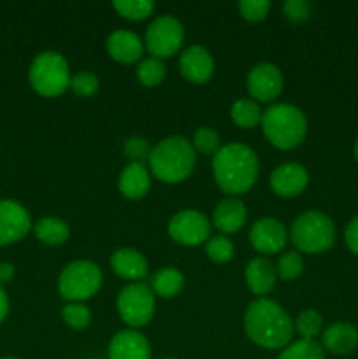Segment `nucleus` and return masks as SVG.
Masks as SVG:
<instances>
[{
  "instance_id": "nucleus-25",
  "label": "nucleus",
  "mask_w": 358,
  "mask_h": 359,
  "mask_svg": "<svg viewBox=\"0 0 358 359\" xmlns=\"http://www.w3.org/2000/svg\"><path fill=\"white\" fill-rule=\"evenodd\" d=\"M230 118L239 128H255L262 123L263 112L258 102L251 98H241L230 109Z\"/></svg>"
},
{
  "instance_id": "nucleus-26",
  "label": "nucleus",
  "mask_w": 358,
  "mask_h": 359,
  "mask_svg": "<svg viewBox=\"0 0 358 359\" xmlns=\"http://www.w3.org/2000/svg\"><path fill=\"white\" fill-rule=\"evenodd\" d=\"M116 13L130 21H142L151 16L154 11V4L150 0H116L112 2Z\"/></svg>"
},
{
  "instance_id": "nucleus-2",
  "label": "nucleus",
  "mask_w": 358,
  "mask_h": 359,
  "mask_svg": "<svg viewBox=\"0 0 358 359\" xmlns=\"http://www.w3.org/2000/svg\"><path fill=\"white\" fill-rule=\"evenodd\" d=\"M248 339L263 349H284L293 337V321L281 305L269 298L253 302L244 314Z\"/></svg>"
},
{
  "instance_id": "nucleus-7",
  "label": "nucleus",
  "mask_w": 358,
  "mask_h": 359,
  "mask_svg": "<svg viewBox=\"0 0 358 359\" xmlns=\"http://www.w3.org/2000/svg\"><path fill=\"white\" fill-rule=\"evenodd\" d=\"M102 280L104 277L97 263L77 259L62 270L58 277V291L63 300L70 304H83L98 293Z\"/></svg>"
},
{
  "instance_id": "nucleus-36",
  "label": "nucleus",
  "mask_w": 358,
  "mask_h": 359,
  "mask_svg": "<svg viewBox=\"0 0 358 359\" xmlns=\"http://www.w3.org/2000/svg\"><path fill=\"white\" fill-rule=\"evenodd\" d=\"M284 16L290 21H295V23H300V21H305L311 14V6L304 0H286L283 6Z\"/></svg>"
},
{
  "instance_id": "nucleus-5",
  "label": "nucleus",
  "mask_w": 358,
  "mask_h": 359,
  "mask_svg": "<svg viewBox=\"0 0 358 359\" xmlns=\"http://www.w3.org/2000/svg\"><path fill=\"white\" fill-rule=\"evenodd\" d=\"M290 238L295 249L307 255L329 251L336 242V224L319 210H307L293 221Z\"/></svg>"
},
{
  "instance_id": "nucleus-12",
  "label": "nucleus",
  "mask_w": 358,
  "mask_h": 359,
  "mask_svg": "<svg viewBox=\"0 0 358 359\" xmlns=\"http://www.w3.org/2000/svg\"><path fill=\"white\" fill-rule=\"evenodd\" d=\"M32 217L21 203L14 200H0V248L25 238L32 230Z\"/></svg>"
},
{
  "instance_id": "nucleus-42",
  "label": "nucleus",
  "mask_w": 358,
  "mask_h": 359,
  "mask_svg": "<svg viewBox=\"0 0 358 359\" xmlns=\"http://www.w3.org/2000/svg\"><path fill=\"white\" fill-rule=\"evenodd\" d=\"M2 359H20V358H11V356H9V358H2Z\"/></svg>"
},
{
  "instance_id": "nucleus-28",
  "label": "nucleus",
  "mask_w": 358,
  "mask_h": 359,
  "mask_svg": "<svg viewBox=\"0 0 358 359\" xmlns=\"http://www.w3.org/2000/svg\"><path fill=\"white\" fill-rule=\"evenodd\" d=\"M277 359H325V351L314 340H298L281 351Z\"/></svg>"
},
{
  "instance_id": "nucleus-4",
  "label": "nucleus",
  "mask_w": 358,
  "mask_h": 359,
  "mask_svg": "<svg viewBox=\"0 0 358 359\" xmlns=\"http://www.w3.org/2000/svg\"><path fill=\"white\" fill-rule=\"evenodd\" d=\"M262 130L265 139L277 149H293L307 133V119L304 112L291 104H274L263 111Z\"/></svg>"
},
{
  "instance_id": "nucleus-16",
  "label": "nucleus",
  "mask_w": 358,
  "mask_h": 359,
  "mask_svg": "<svg viewBox=\"0 0 358 359\" xmlns=\"http://www.w3.org/2000/svg\"><path fill=\"white\" fill-rule=\"evenodd\" d=\"M109 359H151L150 340L137 330H121L109 342Z\"/></svg>"
},
{
  "instance_id": "nucleus-17",
  "label": "nucleus",
  "mask_w": 358,
  "mask_h": 359,
  "mask_svg": "<svg viewBox=\"0 0 358 359\" xmlns=\"http://www.w3.org/2000/svg\"><path fill=\"white\" fill-rule=\"evenodd\" d=\"M248 219V209H246L244 202L235 196L225 198L214 207L213 210V224L216 230L221 233L230 235L241 230Z\"/></svg>"
},
{
  "instance_id": "nucleus-22",
  "label": "nucleus",
  "mask_w": 358,
  "mask_h": 359,
  "mask_svg": "<svg viewBox=\"0 0 358 359\" xmlns=\"http://www.w3.org/2000/svg\"><path fill=\"white\" fill-rule=\"evenodd\" d=\"M321 347L333 354H350L358 347V330L351 323H333L323 332Z\"/></svg>"
},
{
  "instance_id": "nucleus-32",
  "label": "nucleus",
  "mask_w": 358,
  "mask_h": 359,
  "mask_svg": "<svg viewBox=\"0 0 358 359\" xmlns=\"http://www.w3.org/2000/svg\"><path fill=\"white\" fill-rule=\"evenodd\" d=\"M192 144L193 149L202 154H211V156H214L221 147L220 135L211 126H200V128H197V132L193 133Z\"/></svg>"
},
{
  "instance_id": "nucleus-1",
  "label": "nucleus",
  "mask_w": 358,
  "mask_h": 359,
  "mask_svg": "<svg viewBox=\"0 0 358 359\" xmlns=\"http://www.w3.org/2000/svg\"><path fill=\"white\" fill-rule=\"evenodd\" d=\"M260 163L255 151L246 144H227L213 156V175L216 186L232 196L244 195L258 179Z\"/></svg>"
},
{
  "instance_id": "nucleus-43",
  "label": "nucleus",
  "mask_w": 358,
  "mask_h": 359,
  "mask_svg": "<svg viewBox=\"0 0 358 359\" xmlns=\"http://www.w3.org/2000/svg\"><path fill=\"white\" fill-rule=\"evenodd\" d=\"M165 359H174V358H165Z\"/></svg>"
},
{
  "instance_id": "nucleus-18",
  "label": "nucleus",
  "mask_w": 358,
  "mask_h": 359,
  "mask_svg": "<svg viewBox=\"0 0 358 359\" xmlns=\"http://www.w3.org/2000/svg\"><path fill=\"white\" fill-rule=\"evenodd\" d=\"M277 273L276 266L269 262L263 256L258 258H253L251 262L246 265L244 270V280L248 290L251 291L255 297L265 298V294H269L272 291L274 284H276Z\"/></svg>"
},
{
  "instance_id": "nucleus-31",
  "label": "nucleus",
  "mask_w": 358,
  "mask_h": 359,
  "mask_svg": "<svg viewBox=\"0 0 358 359\" xmlns=\"http://www.w3.org/2000/svg\"><path fill=\"white\" fill-rule=\"evenodd\" d=\"M235 248L232 244V241L225 235H216V237H211L206 242V255L207 258L213 259L214 263H228L234 258Z\"/></svg>"
},
{
  "instance_id": "nucleus-13",
  "label": "nucleus",
  "mask_w": 358,
  "mask_h": 359,
  "mask_svg": "<svg viewBox=\"0 0 358 359\" xmlns=\"http://www.w3.org/2000/svg\"><path fill=\"white\" fill-rule=\"evenodd\" d=\"M249 242L262 255H277L288 242V231L279 219L262 217L249 230Z\"/></svg>"
},
{
  "instance_id": "nucleus-20",
  "label": "nucleus",
  "mask_w": 358,
  "mask_h": 359,
  "mask_svg": "<svg viewBox=\"0 0 358 359\" xmlns=\"http://www.w3.org/2000/svg\"><path fill=\"white\" fill-rule=\"evenodd\" d=\"M111 269L125 280H140L147 276V262L142 252L132 248L116 249L111 255Z\"/></svg>"
},
{
  "instance_id": "nucleus-37",
  "label": "nucleus",
  "mask_w": 358,
  "mask_h": 359,
  "mask_svg": "<svg viewBox=\"0 0 358 359\" xmlns=\"http://www.w3.org/2000/svg\"><path fill=\"white\" fill-rule=\"evenodd\" d=\"M125 153L126 156L132 158L133 161L140 163V160H142L144 156L150 158L151 149L147 147V142L144 139H130L128 142L125 144Z\"/></svg>"
},
{
  "instance_id": "nucleus-15",
  "label": "nucleus",
  "mask_w": 358,
  "mask_h": 359,
  "mask_svg": "<svg viewBox=\"0 0 358 359\" xmlns=\"http://www.w3.org/2000/svg\"><path fill=\"white\" fill-rule=\"evenodd\" d=\"M179 70L190 83L204 84L213 77L214 60L202 46H190L179 56Z\"/></svg>"
},
{
  "instance_id": "nucleus-41",
  "label": "nucleus",
  "mask_w": 358,
  "mask_h": 359,
  "mask_svg": "<svg viewBox=\"0 0 358 359\" xmlns=\"http://www.w3.org/2000/svg\"><path fill=\"white\" fill-rule=\"evenodd\" d=\"M354 158H357V161H358V139H357V142H354Z\"/></svg>"
},
{
  "instance_id": "nucleus-19",
  "label": "nucleus",
  "mask_w": 358,
  "mask_h": 359,
  "mask_svg": "<svg viewBox=\"0 0 358 359\" xmlns=\"http://www.w3.org/2000/svg\"><path fill=\"white\" fill-rule=\"evenodd\" d=\"M109 56L118 63H133L140 60L144 51V42L137 34L130 30L112 32L105 42Z\"/></svg>"
},
{
  "instance_id": "nucleus-6",
  "label": "nucleus",
  "mask_w": 358,
  "mask_h": 359,
  "mask_svg": "<svg viewBox=\"0 0 358 359\" xmlns=\"http://www.w3.org/2000/svg\"><path fill=\"white\" fill-rule=\"evenodd\" d=\"M28 79L41 97H60L70 88L69 63L60 53L42 51L32 62Z\"/></svg>"
},
{
  "instance_id": "nucleus-3",
  "label": "nucleus",
  "mask_w": 358,
  "mask_h": 359,
  "mask_svg": "<svg viewBox=\"0 0 358 359\" xmlns=\"http://www.w3.org/2000/svg\"><path fill=\"white\" fill-rule=\"evenodd\" d=\"M150 168L154 177L167 184H178L192 175L197 163L193 144L183 135L160 140L150 153Z\"/></svg>"
},
{
  "instance_id": "nucleus-24",
  "label": "nucleus",
  "mask_w": 358,
  "mask_h": 359,
  "mask_svg": "<svg viewBox=\"0 0 358 359\" xmlns=\"http://www.w3.org/2000/svg\"><path fill=\"white\" fill-rule=\"evenodd\" d=\"M185 287V276L178 269L165 266L151 277V290L161 298H174Z\"/></svg>"
},
{
  "instance_id": "nucleus-23",
  "label": "nucleus",
  "mask_w": 358,
  "mask_h": 359,
  "mask_svg": "<svg viewBox=\"0 0 358 359\" xmlns=\"http://www.w3.org/2000/svg\"><path fill=\"white\" fill-rule=\"evenodd\" d=\"M34 233L42 244L46 245H60L69 241L70 228L60 217H42L34 224Z\"/></svg>"
},
{
  "instance_id": "nucleus-38",
  "label": "nucleus",
  "mask_w": 358,
  "mask_h": 359,
  "mask_svg": "<svg viewBox=\"0 0 358 359\" xmlns=\"http://www.w3.org/2000/svg\"><path fill=\"white\" fill-rule=\"evenodd\" d=\"M344 241H346L347 249L358 256V216L347 223L346 231H344Z\"/></svg>"
},
{
  "instance_id": "nucleus-29",
  "label": "nucleus",
  "mask_w": 358,
  "mask_h": 359,
  "mask_svg": "<svg viewBox=\"0 0 358 359\" xmlns=\"http://www.w3.org/2000/svg\"><path fill=\"white\" fill-rule=\"evenodd\" d=\"M293 328L304 340H314L323 328V318L314 309H307L298 314V318L293 321Z\"/></svg>"
},
{
  "instance_id": "nucleus-40",
  "label": "nucleus",
  "mask_w": 358,
  "mask_h": 359,
  "mask_svg": "<svg viewBox=\"0 0 358 359\" xmlns=\"http://www.w3.org/2000/svg\"><path fill=\"white\" fill-rule=\"evenodd\" d=\"M7 314H9V298H7L4 287L0 286V323L7 318Z\"/></svg>"
},
{
  "instance_id": "nucleus-8",
  "label": "nucleus",
  "mask_w": 358,
  "mask_h": 359,
  "mask_svg": "<svg viewBox=\"0 0 358 359\" xmlns=\"http://www.w3.org/2000/svg\"><path fill=\"white\" fill-rule=\"evenodd\" d=\"M154 293L144 283H132L123 287L116 300V309L130 330H137L151 323L154 316Z\"/></svg>"
},
{
  "instance_id": "nucleus-30",
  "label": "nucleus",
  "mask_w": 358,
  "mask_h": 359,
  "mask_svg": "<svg viewBox=\"0 0 358 359\" xmlns=\"http://www.w3.org/2000/svg\"><path fill=\"white\" fill-rule=\"evenodd\" d=\"M304 272V259L298 251H288L283 252L277 259L276 273L283 280H295L302 276Z\"/></svg>"
},
{
  "instance_id": "nucleus-35",
  "label": "nucleus",
  "mask_w": 358,
  "mask_h": 359,
  "mask_svg": "<svg viewBox=\"0 0 358 359\" xmlns=\"http://www.w3.org/2000/svg\"><path fill=\"white\" fill-rule=\"evenodd\" d=\"M70 90L81 98H88L98 91V77L91 72H77L70 77Z\"/></svg>"
},
{
  "instance_id": "nucleus-27",
  "label": "nucleus",
  "mask_w": 358,
  "mask_h": 359,
  "mask_svg": "<svg viewBox=\"0 0 358 359\" xmlns=\"http://www.w3.org/2000/svg\"><path fill=\"white\" fill-rule=\"evenodd\" d=\"M165 74H167V70H165L164 62L153 58V56L140 60V63L137 65V79L146 88L158 86L165 79Z\"/></svg>"
},
{
  "instance_id": "nucleus-21",
  "label": "nucleus",
  "mask_w": 358,
  "mask_h": 359,
  "mask_svg": "<svg viewBox=\"0 0 358 359\" xmlns=\"http://www.w3.org/2000/svg\"><path fill=\"white\" fill-rule=\"evenodd\" d=\"M118 189L125 198L128 200H140L150 193L151 189V177L150 170L142 163L126 165L118 179Z\"/></svg>"
},
{
  "instance_id": "nucleus-34",
  "label": "nucleus",
  "mask_w": 358,
  "mask_h": 359,
  "mask_svg": "<svg viewBox=\"0 0 358 359\" xmlns=\"http://www.w3.org/2000/svg\"><path fill=\"white\" fill-rule=\"evenodd\" d=\"M269 11V0H241L239 2V13L249 23H258V21L265 20Z\"/></svg>"
},
{
  "instance_id": "nucleus-33",
  "label": "nucleus",
  "mask_w": 358,
  "mask_h": 359,
  "mask_svg": "<svg viewBox=\"0 0 358 359\" xmlns=\"http://www.w3.org/2000/svg\"><path fill=\"white\" fill-rule=\"evenodd\" d=\"M62 319L69 328L84 330L91 323V311L84 304H67L62 309Z\"/></svg>"
},
{
  "instance_id": "nucleus-9",
  "label": "nucleus",
  "mask_w": 358,
  "mask_h": 359,
  "mask_svg": "<svg viewBox=\"0 0 358 359\" xmlns=\"http://www.w3.org/2000/svg\"><path fill=\"white\" fill-rule=\"evenodd\" d=\"M185 41V28L174 16H160L151 21L144 37V48L153 58H168L179 51Z\"/></svg>"
},
{
  "instance_id": "nucleus-14",
  "label": "nucleus",
  "mask_w": 358,
  "mask_h": 359,
  "mask_svg": "<svg viewBox=\"0 0 358 359\" xmlns=\"http://www.w3.org/2000/svg\"><path fill=\"white\" fill-rule=\"evenodd\" d=\"M309 184V174L300 163L288 161L274 168L270 174V188L277 196L283 198H293L305 191Z\"/></svg>"
},
{
  "instance_id": "nucleus-10",
  "label": "nucleus",
  "mask_w": 358,
  "mask_h": 359,
  "mask_svg": "<svg viewBox=\"0 0 358 359\" xmlns=\"http://www.w3.org/2000/svg\"><path fill=\"white\" fill-rule=\"evenodd\" d=\"M168 235L181 245H200L209 241L211 223L200 210L185 209L168 221Z\"/></svg>"
},
{
  "instance_id": "nucleus-11",
  "label": "nucleus",
  "mask_w": 358,
  "mask_h": 359,
  "mask_svg": "<svg viewBox=\"0 0 358 359\" xmlns=\"http://www.w3.org/2000/svg\"><path fill=\"white\" fill-rule=\"evenodd\" d=\"M283 74L274 63H258L246 77V88L255 102H274L283 91Z\"/></svg>"
},
{
  "instance_id": "nucleus-39",
  "label": "nucleus",
  "mask_w": 358,
  "mask_h": 359,
  "mask_svg": "<svg viewBox=\"0 0 358 359\" xmlns=\"http://www.w3.org/2000/svg\"><path fill=\"white\" fill-rule=\"evenodd\" d=\"M14 277V265L9 262H2L0 263V286L6 283H9L11 279Z\"/></svg>"
}]
</instances>
